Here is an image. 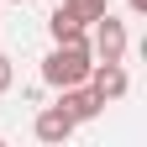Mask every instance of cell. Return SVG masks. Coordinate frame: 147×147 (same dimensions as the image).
Wrapping results in <instances>:
<instances>
[{
	"mask_svg": "<svg viewBox=\"0 0 147 147\" xmlns=\"http://www.w3.org/2000/svg\"><path fill=\"white\" fill-rule=\"evenodd\" d=\"M84 84L100 95V105H116V100H126V89H131V74H126V63H95Z\"/></svg>",
	"mask_w": 147,
	"mask_h": 147,
	"instance_id": "cell-3",
	"label": "cell"
},
{
	"mask_svg": "<svg viewBox=\"0 0 147 147\" xmlns=\"http://www.w3.org/2000/svg\"><path fill=\"white\" fill-rule=\"evenodd\" d=\"M11 84H16V68H11V58H5V53H0V95H5Z\"/></svg>",
	"mask_w": 147,
	"mask_h": 147,
	"instance_id": "cell-8",
	"label": "cell"
},
{
	"mask_svg": "<svg viewBox=\"0 0 147 147\" xmlns=\"http://www.w3.org/2000/svg\"><path fill=\"white\" fill-rule=\"evenodd\" d=\"M95 32H89V53H95V63H126V21L121 16H95L89 21Z\"/></svg>",
	"mask_w": 147,
	"mask_h": 147,
	"instance_id": "cell-2",
	"label": "cell"
},
{
	"mask_svg": "<svg viewBox=\"0 0 147 147\" xmlns=\"http://www.w3.org/2000/svg\"><path fill=\"white\" fill-rule=\"evenodd\" d=\"M58 95H63L58 105H63L68 116H74V126H84V121H95L100 110H105V105H100V95H95V89H89V84H68V89H58Z\"/></svg>",
	"mask_w": 147,
	"mask_h": 147,
	"instance_id": "cell-4",
	"label": "cell"
},
{
	"mask_svg": "<svg viewBox=\"0 0 147 147\" xmlns=\"http://www.w3.org/2000/svg\"><path fill=\"white\" fill-rule=\"evenodd\" d=\"M89 68H95L89 42H53V53L42 58V84H53V89L84 84V79H89Z\"/></svg>",
	"mask_w": 147,
	"mask_h": 147,
	"instance_id": "cell-1",
	"label": "cell"
},
{
	"mask_svg": "<svg viewBox=\"0 0 147 147\" xmlns=\"http://www.w3.org/2000/svg\"><path fill=\"white\" fill-rule=\"evenodd\" d=\"M63 11H68V16H79V21L89 26V21H95V16H105L110 5H105V0H63Z\"/></svg>",
	"mask_w": 147,
	"mask_h": 147,
	"instance_id": "cell-7",
	"label": "cell"
},
{
	"mask_svg": "<svg viewBox=\"0 0 147 147\" xmlns=\"http://www.w3.org/2000/svg\"><path fill=\"white\" fill-rule=\"evenodd\" d=\"M126 5H131V16H147V0H126Z\"/></svg>",
	"mask_w": 147,
	"mask_h": 147,
	"instance_id": "cell-9",
	"label": "cell"
},
{
	"mask_svg": "<svg viewBox=\"0 0 147 147\" xmlns=\"http://www.w3.org/2000/svg\"><path fill=\"white\" fill-rule=\"evenodd\" d=\"M0 5H26V0H0Z\"/></svg>",
	"mask_w": 147,
	"mask_h": 147,
	"instance_id": "cell-10",
	"label": "cell"
},
{
	"mask_svg": "<svg viewBox=\"0 0 147 147\" xmlns=\"http://www.w3.org/2000/svg\"><path fill=\"white\" fill-rule=\"evenodd\" d=\"M32 131H37V142H68L74 137V116L63 105H42L37 121H32Z\"/></svg>",
	"mask_w": 147,
	"mask_h": 147,
	"instance_id": "cell-5",
	"label": "cell"
},
{
	"mask_svg": "<svg viewBox=\"0 0 147 147\" xmlns=\"http://www.w3.org/2000/svg\"><path fill=\"white\" fill-rule=\"evenodd\" d=\"M47 37H53V42H89V26L79 21V16H68V11L58 5V11L47 16Z\"/></svg>",
	"mask_w": 147,
	"mask_h": 147,
	"instance_id": "cell-6",
	"label": "cell"
}]
</instances>
